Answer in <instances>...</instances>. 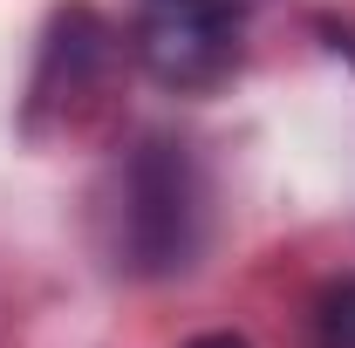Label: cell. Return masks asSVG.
I'll list each match as a JSON object with an SVG mask.
<instances>
[{"label": "cell", "mask_w": 355, "mask_h": 348, "mask_svg": "<svg viewBox=\"0 0 355 348\" xmlns=\"http://www.w3.org/2000/svg\"><path fill=\"white\" fill-rule=\"evenodd\" d=\"M198 246V171L178 143H144L123 171L116 253L137 273H171Z\"/></svg>", "instance_id": "obj_1"}, {"label": "cell", "mask_w": 355, "mask_h": 348, "mask_svg": "<svg viewBox=\"0 0 355 348\" xmlns=\"http://www.w3.org/2000/svg\"><path fill=\"white\" fill-rule=\"evenodd\" d=\"M137 55L171 89H212L239 62V28L219 0H150L137 28Z\"/></svg>", "instance_id": "obj_2"}, {"label": "cell", "mask_w": 355, "mask_h": 348, "mask_svg": "<svg viewBox=\"0 0 355 348\" xmlns=\"http://www.w3.org/2000/svg\"><path fill=\"white\" fill-rule=\"evenodd\" d=\"M314 342L321 348H355V280H335L314 307Z\"/></svg>", "instance_id": "obj_3"}, {"label": "cell", "mask_w": 355, "mask_h": 348, "mask_svg": "<svg viewBox=\"0 0 355 348\" xmlns=\"http://www.w3.org/2000/svg\"><path fill=\"white\" fill-rule=\"evenodd\" d=\"M184 348H246L239 335H198V342H184Z\"/></svg>", "instance_id": "obj_4"}]
</instances>
